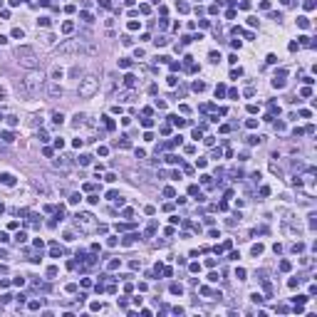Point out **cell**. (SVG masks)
<instances>
[{
	"mask_svg": "<svg viewBox=\"0 0 317 317\" xmlns=\"http://www.w3.org/2000/svg\"><path fill=\"white\" fill-rule=\"evenodd\" d=\"M245 126H248V129H255V126H258V119H248V122H245Z\"/></svg>",
	"mask_w": 317,
	"mask_h": 317,
	"instance_id": "42",
	"label": "cell"
},
{
	"mask_svg": "<svg viewBox=\"0 0 317 317\" xmlns=\"http://www.w3.org/2000/svg\"><path fill=\"white\" fill-rule=\"evenodd\" d=\"M37 23H40L42 27H50V17H40V20H37Z\"/></svg>",
	"mask_w": 317,
	"mask_h": 317,
	"instance_id": "48",
	"label": "cell"
},
{
	"mask_svg": "<svg viewBox=\"0 0 317 317\" xmlns=\"http://www.w3.org/2000/svg\"><path fill=\"white\" fill-rule=\"evenodd\" d=\"M12 139H15V136H12L10 131H3V134H0V141H5V144H10Z\"/></svg>",
	"mask_w": 317,
	"mask_h": 317,
	"instance_id": "16",
	"label": "cell"
},
{
	"mask_svg": "<svg viewBox=\"0 0 317 317\" xmlns=\"http://www.w3.org/2000/svg\"><path fill=\"white\" fill-rule=\"evenodd\" d=\"M131 42H134V40L129 37V35H124V37H122V45H124V47H131Z\"/></svg>",
	"mask_w": 317,
	"mask_h": 317,
	"instance_id": "34",
	"label": "cell"
},
{
	"mask_svg": "<svg viewBox=\"0 0 317 317\" xmlns=\"http://www.w3.org/2000/svg\"><path fill=\"white\" fill-rule=\"evenodd\" d=\"M154 230H156V221H151V223H149V228H146V235H151Z\"/></svg>",
	"mask_w": 317,
	"mask_h": 317,
	"instance_id": "43",
	"label": "cell"
},
{
	"mask_svg": "<svg viewBox=\"0 0 317 317\" xmlns=\"http://www.w3.org/2000/svg\"><path fill=\"white\" fill-rule=\"evenodd\" d=\"M240 74H243V69L238 67V69H233V72H230V79H238V77H240Z\"/></svg>",
	"mask_w": 317,
	"mask_h": 317,
	"instance_id": "41",
	"label": "cell"
},
{
	"mask_svg": "<svg viewBox=\"0 0 317 317\" xmlns=\"http://www.w3.org/2000/svg\"><path fill=\"white\" fill-rule=\"evenodd\" d=\"M82 20H84V23H92V15H89V12H82V15H79Z\"/></svg>",
	"mask_w": 317,
	"mask_h": 317,
	"instance_id": "53",
	"label": "cell"
},
{
	"mask_svg": "<svg viewBox=\"0 0 317 317\" xmlns=\"http://www.w3.org/2000/svg\"><path fill=\"white\" fill-rule=\"evenodd\" d=\"M250 253H253V255H260V253H263V245H260V243H255V245H253V248H250Z\"/></svg>",
	"mask_w": 317,
	"mask_h": 317,
	"instance_id": "21",
	"label": "cell"
},
{
	"mask_svg": "<svg viewBox=\"0 0 317 317\" xmlns=\"http://www.w3.org/2000/svg\"><path fill=\"white\" fill-rule=\"evenodd\" d=\"M203 89H206V84H203V82H193V92H203Z\"/></svg>",
	"mask_w": 317,
	"mask_h": 317,
	"instance_id": "30",
	"label": "cell"
},
{
	"mask_svg": "<svg viewBox=\"0 0 317 317\" xmlns=\"http://www.w3.org/2000/svg\"><path fill=\"white\" fill-rule=\"evenodd\" d=\"M20 3H23V0H10V5H20Z\"/></svg>",
	"mask_w": 317,
	"mask_h": 317,
	"instance_id": "62",
	"label": "cell"
},
{
	"mask_svg": "<svg viewBox=\"0 0 317 317\" xmlns=\"http://www.w3.org/2000/svg\"><path fill=\"white\" fill-rule=\"evenodd\" d=\"M30 310H40V300H32L30 302Z\"/></svg>",
	"mask_w": 317,
	"mask_h": 317,
	"instance_id": "59",
	"label": "cell"
},
{
	"mask_svg": "<svg viewBox=\"0 0 317 317\" xmlns=\"http://www.w3.org/2000/svg\"><path fill=\"white\" fill-rule=\"evenodd\" d=\"M50 255H52V258H62V248H60V245H52Z\"/></svg>",
	"mask_w": 317,
	"mask_h": 317,
	"instance_id": "18",
	"label": "cell"
},
{
	"mask_svg": "<svg viewBox=\"0 0 317 317\" xmlns=\"http://www.w3.org/2000/svg\"><path fill=\"white\" fill-rule=\"evenodd\" d=\"M141 126H146V129H149V126H154V119H149V117H144V119H141Z\"/></svg>",
	"mask_w": 317,
	"mask_h": 317,
	"instance_id": "35",
	"label": "cell"
},
{
	"mask_svg": "<svg viewBox=\"0 0 317 317\" xmlns=\"http://www.w3.org/2000/svg\"><path fill=\"white\" fill-rule=\"evenodd\" d=\"M87 201H89V203H92V206H97V203H99V196H94V193H92V196H89V198H87Z\"/></svg>",
	"mask_w": 317,
	"mask_h": 317,
	"instance_id": "50",
	"label": "cell"
},
{
	"mask_svg": "<svg viewBox=\"0 0 317 317\" xmlns=\"http://www.w3.org/2000/svg\"><path fill=\"white\" fill-rule=\"evenodd\" d=\"M134 99V92H124L122 94V102H131Z\"/></svg>",
	"mask_w": 317,
	"mask_h": 317,
	"instance_id": "38",
	"label": "cell"
},
{
	"mask_svg": "<svg viewBox=\"0 0 317 317\" xmlns=\"http://www.w3.org/2000/svg\"><path fill=\"white\" fill-rule=\"evenodd\" d=\"M168 119H171V124L179 126V129H181V126H186V119H179V117H168Z\"/></svg>",
	"mask_w": 317,
	"mask_h": 317,
	"instance_id": "15",
	"label": "cell"
},
{
	"mask_svg": "<svg viewBox=\"0 0 317 317\" xmlns=\"http://www.w3.org/2000/svg\"><path fill=\"white\" fill-rule=\"evenodd\" d=\"M23 35H25L23 27H15V30H12V37H20V40H23Z\"/></svg>",
	"mask_w": 317,
	"mask_h": 317,
	"instance_id": "39",
	"label": "cell"
},
{
	"mask_svg": "<svg viewBox=\"0 0 317 317\" xmlns=\"http://www.w3.org/2000/svg\"><path fill=\"white\" fill-rule=\"evenodd\" d=\"M201 179H203V186H206V188H211V186H213V181H211V176H201Z\"/></svg>",
	"mask_w": 317,
	"mask_h": 317,
	"instance_id": "40",
	"label": "cell"
},
{
	"mask_svg": "<svg viewBox=\"0 0 317 317\" xmlns=\"http://www.w3.org/2000/svg\"><path fill=\"white\" fill-rule=\"evenodd\" d=\"M248 144H250V146H255V144H260V136H248Z\"/></svg>",
	"mask_w": 317,
	"mask_h": 317,
	"instance_id": "47",
	"label": "cell"
},
{
	"mask_svg": "<svg viewBox=\"0 0 317 317\" xmlns=\"http://www.w3.org/2000/svg\"><path fill=\"white\" fill-rule=\"evenodd\" d=\"M42 72H37V69H30L27 72V77L23 82H17V92L20 94H25V97H35V94H40V87H42Z\"/></svg>",
	"mask_w": 317,
	"mask_h": 317,
	"instance_id": "1",
	"label": "cell"
},
{
	"mask_svg": "<svg viewBox=\"0 0 317 317\" xmlns=\"http://www.w3.org/2000/svg\"><path fill=\"white\" fill-rule=\"evenodd\" d=\"M89 164H92V156H87V154L79 156V166H89Z\"/></svg>",
	"mask_w": 317,
	"mask_h": 317,
	"instance_id": "20",
	"label": "cell"
},
{
	"mask_svg": "<svg viewBox=\"0 0 317 317\" xmlns=\"http://www.w3.org/2000/svg\"><path fill=\"white\" fill-rule=\"evenodd\" d=\"M270 20H275V23H278V20H283V15H280V12H270Z\"/></svg>",
	"mask_w": 317,
	"mask_h": 317,
	"instance_id": "57",
	"label": "cell"
},
{
	"mask_svg": "<svg viewBox=\"0 0 317 317\" xmlns=\"http://www.w3.org/2000/svg\"><path fill=\"white\" fill-rule=\"evenodd\" d=\"M154 42H156V47H164V45H166V42H168V40H166V37H161V35H159V37H156V40H154Z\"/></svg>",
	"mask_w": 317,
	"mask_h": 317,
	"instance_id": "37",
	"label": "cell"
},
{
	"mask_svg": "<svg viewBox=\"0 0 317 317\" xmlns=\"http://www.w3.org/2000/svg\"><path fill=\"white\" fill-rule=\"evenodd\" d=\"M273 87H275V89L285 87V79H283V77H275V79H273Z\"/></svg>",
	"mask_w": 317,
	"mask_h": 317,
	"instance_id": "19",
	"label": "cell"
},
{
	"mask_svg": "<svg viewBox=\"0 0 317 317\" xmlns=\"http://www.w3.org/2000/svg\"><path fill=\"white\" fill-rule=\"evenodd\" d=\"M45 89H47V94H50L52 99H60V97H62V87H60V82H52V79H47Z\"/></svg>",
	"mask_w": 317,
	"mask_h": 317,
	"instance_id": "6",
	"label": "cell"
},
{
	"mask_svg": "<svg viewBox=\"0 0 317 317\" xmlns=\"http://www.w3.org/2000/svg\"><path fill=\"white\" fill-rule=\"evenodd\" d=\"M136 238H139L136 233H129V235H126V238H124L122 243H124V245H134V243H136Z\"/></svg>",
	"mask_w": 317,
	"mask_h": 317,
	"instance_id": "13",
	"label": "cell"
},
{
	"mask_svg": "<svg viewBox=\"0 0 317 317\" xmlns=\"http://www.w3.org/2000/svg\"><path fill=\"white\" fill-rule=\"evenodd\" d=\"M134 84H136V77H134V74H124V87H134Z\"/></svg>",
	"mask_w": 317,
	"mask_h": 317,
	"instance_id": "11",
	"label": "cell"
},
{
	"mask_svg": "<svg viewBox=\"0 0 317 317\" xmlns=\"http://www.w3.org/2000/svg\"><path fill=\"white\" fill-rule=\"evenodd\" d=\"M0 45H8V37H5V35H0Z\"/></svg>",
	"mask_w": 317,
	"mask_h": 317,
	"instance_id": "60",
	"label": "cell"
},
{
	"mask_svg": "<svg viewBox=\"0 0 317 317\" xmlns=\"http://www.w3.org/2000/svg\"><path fill=\"white\" fill-rule=\"evenodd\" d=\"M176 8H179V12H188L191 8H188V3H176Z\"/></svg>",
	"mask_w": 317,
	"mask_h": 317,
	"instance_id": "27",
	"label": "cell"
},
{
	"mask_svg": "<svg viewBox=\"0 0 317 317\" xmlns=\"http://www.w3.org/2000/svg\"><path fill=\"white\" fill-rule=\"evenodd\" d=\"M79 201H82V196H79V193H72V196H69V203H72V206H77Z\"/></svg>",
	"mask_w": 317,
	"mask_h": 317,
	"instance_id": "26",
	"label": "cell"
},
{
	"mask_svg": "<svg viewBox=\"0 0 317 317\" xmlns=\"http://www.w3.org/2000/svg\"><path fill=\"white\" fill-rule=\"evenodd\" d=\"M52 122H55V124H62V122H65V117H62L60 111H55V114H52Z\"/></svg>",
	"mask_w": 317,
	"mask_h": 317,
	"instance_id": "25",
	"label": "cell"
},
{
	"mask_svg": "<svg viewBox=\"0 0 317 317\" xmlns=\"http://www.w3.org/2000/svg\"><path fill=\"white\" fill-rule=\"evenodd\" d=\"M117 146H119V149H129V146H131L129 136H119V139H117Z\"/></svg>",
	"mask_w": 317,
	"mask_h": 317,
	"instance_id": "10",
	"label": "cell"
},
{
	"mask_svg": "<svg viewBox=\"0 0 317 317\" xmlns=\"http://www.w3.org/2000/svg\"><path fill=\"white\" fill-rule=\"evenodd\" d=\"M74 225H77L79 230H84V233H92V230H97L94 216H92V213H84V211H77V213H74Z\"/></svg>",
	"mask_w": 317,
	"mask_h": 317,
	"instance_id": "3",
	"label": "cell"
},
{
	"mask_svg": "<svg viewBox=\"0 0 317 317\" xmlns=\"http://www.w3.org/2000/svg\"><path fill=\"white\" fill-rule=\"evenodd\" d=\"M97 89H99V79L97 77H84V79L79 82V97L82 99H89V97H94L97 94Z\"/></svg>",
	"mask_w": 317,
	"mask_h": 317,
	"instance_id": "4",
	"label": "cell"
},
{
	"mask_svg": "<svg viewBox=\"0 0 317 317\" xmlns=\"http://www.w3.org/2000/svg\"><path fill=\"white\" fill-rule=\"evenodd\" d=\"M267 107H270V111H273V114H275V111H278V114H280V107H278L275 102H270V104H267Z\"/></svg>",
	"mask_w": 317,
	"mask_h": 317,
	"instance_id": "49",
	"label": "cell"
},
{
	"mask_svg": "<svg viewBox=\"0 0 317 317\" xmlns=\"http://www.w3.org/2000/svg\"><path fill=\"white\" fill-rule=\"evenodd\" d=\"M0 184L3 186H15V176L12 173H0Z\"/></svg>",
	"mask_w": 317,
	"mask_h": 317,
	"instance_id": "8",
	"label": "cell"
},
{
	"mask_svg": "<svg viewBox=\"0 0 317 317\" xmlns=\"http://www.w3.org/2000/svg\"><path fill=\"white\" fill-rule=\"evenodd\" d=\"M62 74H65V72H62V67H52L50 79H52V82H60V79H62Z\"/></svg>",
	"mask_w": 317,
	"mask_h": 317,
	"instance_id": "9",
	"label": "cell"
},
{
	"mask_svg": "<svg viewBox=\"0 0 317 317\" xmlns=\"http://www.w3.org/2000/svg\"><path fill=\"white\" fill-rule=\"evenodd\" d=\"M181 141H184V136H173V139H171V141H168V146H179Z\"/></svg>",
	"mask_w": 317,
	"mask_h": 317,
	"instance_id": "33",
	"label": "cell"
},
{
	"mask_svg": "<svg viewBox=\"0 0 317 317\" xmlns=\"http://www.w3.org/2000/svg\"><path fill=\"white\" fill-rule=\"evenodd\" d=\"M57 52H60V55H84V52H87V47H84L82 40L77 37V40H65V42L57 47Z\"/></svg>",
	"mask_w": 317,
	"mask_h": 317,
	"instance_id": "5",
	"label": "cell"
},
{
	"mask_svg": "<svg viewBox=\"0 0 317 317\" xmlns=\"http://www.w3.org/2000/svg\"><path fill=\"white\" fill-rule=\"evenodd\" d=\"M164 161H166V164H179V156H173V154H166V156H164Z\"/></svg>",
	"mask_w": 317,
	"mask_h": 317,
	"instance_id": "17",
	"label": "cell"
},
{
	"mask_svg": "<svg viewBox=\"0 0 317 317\" xmlns=\"http://www.w3.org/2000/svg\"><path fill=\"white\" fill-rule=\"evenodd\" d=\"M235 278L238 280H245V270H243V267H238V270H235Z\"/></svg>",
	"mask_w": 317,
	"mask_h": 317,
	"instance_id": "46",
	"label": "cell"
},
{
	"mask_svg": "<svg viewBox=\"0 0 317 317\" xmlns=\"http://www.w3.org/2000/svg\"><path fill=\"white\" fill-rule=\"evenodd\" d=\"M15 57H17L20 65L27 67V69H35V67L40 65V60H37V55H35L32 47H17V50H15Z\"/></svg>",
	"mask_w": 317,
	"mask_h": 317,
	"instance_id": "2",
	"label": "cell"
},
{
	"mask_svg": "<svg viewBox=\"0 0 317 317\" xmlns=\"http://www.w3.org/2000/svg\"><path fill=\"white\" fill-rule=\"evenodd\" d=\"M188 193H191V196H198V201H203V196H201V191H198V186H191V188H188Z\"/></svg>",
	"mask_w": 317,
	"mask_h": 317,
	"instance_id": "24",
	"label": "cell"
},
{
	"mask_svg": "<svg viewBox=\"0 0 317 317\" xmlns=\"http://www.w3.org/2000/svg\"><path fill=\"white\" fill-rule=\"evenodd\" d=\"M3 99H5V89L0 87V102H3Z\"/></svg>",
	"mask_w": 317,
	"mask_h": 317,
	"instance_id": "61",
	"label": "cell"
},
{
	"mask_svg": "<svg viewBox=\"0 0 317 317\" xmlns=\"http://www.w3.org/2000/svg\"><path fill=\"white\" fill-rule=\"evenodd\" d=\"M275 131H285V124L283 122H275Z\"/></svg>",
	"mask_w": 317,
	"mask_h": 317,
	"instance_id": "58",
	"label": "cell"
},
{
	"mask_svg": "<svg viewBox=\"0 0 317 317\" xmlns=\"http://www.w3.org/2000/svg\"><path fill=\"white\" fill-rule=\"evenodd\" d=\"M107 267H109V270H117V267H119V260H109Z\"/></svg>",
	"mask_w": 317,
	"mask_h": 317,
	"instance_id": "45",
	"label": "cell"
},
{
	"mask_svg": "<svg viewBox=\"0 0 317 317\" xmlns=\"http://www.w3.org/2000/svg\"><path fill=\"white\" fill-rule=\"evenodd\" d=\"M297 25L302 27V30H307V27H310V20H307V17H297Z\"/></svg>",
	"mask_w": 317,
	"mask_h": 317,
	"instance_id": "23",
	"label": "cell"
},
{
	"mask_svg": "<svg viewBox=\"0 0 317 317\" xmlns=\"http://www.w3.org/2000/svg\"><path fill=\"white\" fill-rule=\"evenodd\" d=\"M290 267H292V265H290V260H283V263H280V270H283V273H287Z\"/></svg>",
	"mask_w": 317,
	"mask_h": 317,
	"instance_id": "31",
	"label": "cell"
},
{
	"mask_svg": "<svg viewBox=\"0 0 317 317\" xmlns=\"http://www.w3.org/2000/svg\"><path fill=\"white\" fill-rule=\"evenodd\" d=\"M164 196H168V198H173V196H176V191H173L171 186H166V188H164Z\"/></svg>",
	"mask_w": 317,
	"mask_h": 317,
	"instance_id": "36",
	"label": "cell"
},
{
	"mask_svg": "<svg viewBox=\"0 0 317 317\" xmlns=\"http://www.w3.org/2000/svg\"><path fill=\"white\" fill-rule=\"evenodd\" d=\"M302 97H312V89H310V87H305V89H302V92H300Z\"/></svg>",
	"mask_w": 317,
	"mask_h": 317,
	"instance_id": "55",
	"label": "cell"
},
{
	"mask_svg": "<svg viewBox=\"0 0 317 317\" xmlns=\"http://www.w3.org/2000/svg\"><path fill=\"white\" fill-rule=\"evenodd\" d=\"M15 240H17V243H25V240H27V233H25V230H20V233L15 235Z\"/></svg>",
	"mask_w": 317,
	"mask_h": 317,
	"instance_id": "29",
	"label": "cell"
},
{
	"mask_svg": "<svg viewBox=\"0 0 317 317\" xmlns=\"http://www.w3.org/2000/svg\"><path fill=\"white\" fill-rule=\"evenodd\" d=\"M102 119H104V126H107V129H109V131H111V129H114V122H111V119H109V117H102Z\"/></svg>",
	"mask_w": 317,
	"mask_h": 317,
	"instance_id": "32",
	"label": "cell"
},
{
	"mask_svg": "<svg viewBox=\"0 0 317 317\" xmlns=\"http://www.w3.org/2000/svg\"><path fill=\"white\" fill-rule=\"evenodd\" d=\"M305 10H315V0H307V3H305Z\"/></svg>",
	"mask_w": 317,
	"mask_h": 317,
	"instance_id": "54",
	"label": "cell"
},
{
	"mask_svg": "<svg viewBox=\"0 0 317 317\" xmlns=\"http://www.w3.org/2000/svg\"><path fill=\"white\" fill-rule=\"evenodd\" d=\"M315 225H317V216L312 213V216H310V228H315Z\"/></svg>",
	"mask_w": 317,
	"mask_h": 317,
	"instance_id": "56",
	"label": "cell"
},
{
	"mask_svg": "<svg viewBox=\"0 0 317 317\" xmlns=\"http://www.w3.org/2000/svg\"><path fill=\"white\" fill-rule=\"evenodd\" d=\"M168 290H171V295H181V292H184V285H181V283H171Z\"/></svg>",
	"mask_w": 317,
	"mask_h": 317,
	"instance_id": "12",
	"label": "cell"
},
{
	"mask_svg": "<svg viewBox=\"0 0 317 317\" xmlns=\"http://www.w3.org/2000/svg\"><path fill=\"white\" fill-rule=\"evenodd\" d=\"M225 94V87H223V84H218V87H216V97H223Z\"/></svg>",
	"mask_w": 317,
	"mask_h": 317,
	"instance_id": "44",
	"label": "cell"
},
{
	"mask_svg": "<svg viewBox=\"0 0 317 317\" xmlns=\"http://www.w3.org/2000/svg\"><path fill=\"white\" fill-rule=\"evenodd\" d=\"M3 211H5V206H3V203H0V213H3Z\"/></svg>",
	"mask_w": 317,
	"mask_h": 317,
	"instance_id": "63",
	"label": "cell"
},
{
	"mask_svg": "<svg viewBox=\"0 0 317 317\" xmlns=\"http://www.w3.org/2000/svg\"><path fill=\"white\" fill-rule=\"evenodd\" d=\"M72 30H74V25L69 23V20H67V23H62V32H67V35H69V32H72Z\"/></svg>",
	"mask_w": 317,
	"mask_h": 317,
	"instance_id": "22",
	"label": "cell"
},
{
	"mask_svg": "<svg viewBox=\"0 0 317 317\" xmlns=\"http://www.w3.org/2000/svg\"><path fill=\"white\" fill-rule=\"evenodd\" d=\"M292 250H295V253H302V250H305V245H302V243H295Z\"/></svg>",
	"mask_w": 317,
	"mask_h": 317,
	"instance_id": "51",
	"label": "cell"
},
{
	"mask_svg": "<svg viewBox=\"0 0 317 317\" xmlns=\"http://www.w3.org/2000/svg\"><path fill=\"white\" fill-rule=\"evenodd\" d=\"M119 67H122V69H129V67H131V60H126V57L119 60Z\"/></svg>",
	"mask_w": 317,
	"mask_h": 317,
	"instance_id": "28",
	"label": "cell"
},
{
	"mask_svg": "<svg viewBox=\"0 0 317 317\" xmlns=\"http://www.w3.org/2000/svg\"><path fill=\"white\" fill-rule=\"evenodd\" d=\"M55 168H62V171L72 168V161H69V156H60V159H55Z\"/></svg>",
	"mask_w": 317,
	"mask_h": 317,
	"instance_id": "7",
	"label": "cell"
},
{
	"mask_svg": "<svg viewBox=\"0 0 317 317\" xmlns=\"http://www.w3.org/2000/svg\"><path fill=\"white\" fill-rule=\"evenodd\" d=\"M82 124H84V114H74V122H72V126H74V129H79Z\"/></svg>",
	"mask_w": 317,
	"mask_h": 317,
	"instance_id": "14",
	"label": "cell"
},
{
	"mask_svg": "<svg viewBox=\"0 0 317 317\" xmlns=\"http://www.w3.org/2000/svg\"><path fill=\"white\" fill-rule=\"evenodd\" d=\"M17 122H20L17 117H8V124H10V126H17Z\"/></svg>",
	"mask_w": 317,
	"mask_h": 317,
	"instance_id": "52",
	"label": "cell"
}]
</instances>
